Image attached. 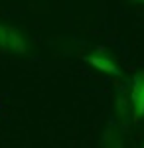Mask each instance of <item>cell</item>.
Listing matches in <instances>:
<instances>
[{
    "label": "cell",
    "instance_id": "obj_1",
    "mask_svg": "<svg viewBox=\"0 0 144 148\" xmlns=\"http://www.w3.org/2000/svg\"><path fill=\"white\" fill-rule=\"evenodd\" d=\"M0 51H8L14 56L28 53V42L18 28L8 26V24H0Z\"/></svg>",
    "mask_w": 144,
    "mask_h": 148
},
{
    "label": "cell",
    "instance_id": "obj_2",
    "mask_svg": "<svg viewBox=\"0 0 144 148\" xmlns=\"http://www.w3.org/2000/svg\"><path fill=\"white\" fill-rule=\"evenodd\" d=\"M130 111H132V121L140 123L144 119V69H140L132 77V87H130Z\"/></svg>",
    "mask_w": 144,
    "mask_h": 148
},
{
    "label": "cell",
    "instance_id": "obj_3",
    "mask_svg": "<svg viewBox=\"0 0 144 148\" xmlns=\"http://www.w3.org/2000/svg\"><path fill=\"white\" fill-rule=\"evenodd\" d=\"M83 59L87 61L89 65L93 69H97L101 73H105V75H111V77H121V67H119V63L112 59L111 56H105V53H85Z\"/></svg>",
    "mask_w": 144,
    "mask_h": 148
},
{
    "label": "cell",
    "instance_id": "obj_4",
    "mask_svg": "<svg viewBox=\"0 0 144 148\" xmlns=\"http://www.w3.org/2000/svg\"><path fill=\"white\" fill-rule=\"evenodd\" d=\"M101 146L103 148H124L122 134L119 130H115V128H107L103 138H101Z\"/></svg>",
    "mask_w": 144,
    "mask_h": 148
},
{
    "label": "cell",
    "instance_id": "obj_5",
    "mask_svg": "<svg viewBox=\"0 0 144 148\" xmlns=\"http://www.w3.org/2000/svg\"><path fill=\"white\" fill-rule=\"evenodd\" d=\"M130 2H134V4H144V0H130Z\"/></svg>",
    "mask_w": 144,
    "mask_h": 148
}]
</instances>
